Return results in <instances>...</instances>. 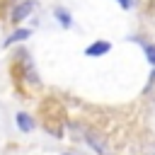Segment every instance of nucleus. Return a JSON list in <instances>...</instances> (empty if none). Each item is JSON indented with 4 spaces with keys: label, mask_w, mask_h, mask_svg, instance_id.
Returning a JSON list of instances; mask_svg holds the SVG:
<instances>
[{
    "label": "nucleus",
    "mask_w": 155,
    "mask_h": 155,
    "mask_svg": "<svg viewBox=\"0 0 155 155\" xmlns=\"http://www.w3.org/2000/svg\"><path fill=\"white\" fill-rule=\"evenodd\" d=\"M34 7H36V2H34V0H24L22 5H17V7H15V12H12V19H15V22L24 19V17H27V15H29Z\"/></svg>",
    "instance_id": "1"
},
{
    "label": "nucleus",
    "mask_w": 155,
    "mask_h": 155,
    "mask_svg": "<svg viewBox=\"0 0 155 155\" xmlns=\"http://www.w3.org/2000/svg\"><path fill=\"white\" fill-rule=\"evenodd\" d=\"M109 48H111L109 41H94V44H90V46L85 48V53H87V56H102V53H107Z\"/></svg>",
    "instance_id": "2"
},
{
    "label": "nucleus",
    "mask_w": 155,
    "mask_h": 155,
    "mask_svg": "<svg viewBox=\"0 0 155 155\" xmlns=\"http://www.w3.org/2000/svg\"><path fill=\"white\" fill-rule=\"evenodd\" d=\"M29 34H31L29 29H17V31H15V34H12V36H10V39L5 41V46H12V44H17V41H22V39H27Z\"/></svg>",
    "instance_id": "3"
},
{
    "label": "nucleus",
    "mask_w": 155,
    "mask_h": 155,
    "mask_svg": "<svg viewBox=\"0 0 155 155\" xmlns=\"http://www.w3.org/2000/svg\"><path fill=\"white\" fill-rule=\"evenodd\" d=\"M17 126H19L22 131H31V119H29L27 114H17Z\"/></svg>",
    "instance_id": "4"
},
{
    "label": "nucleus",
    "mask_w": 155,
    "mask_h": 155,
    "mask_svg": "<svg viewBox=\"0 0 155 155\" xmlns=\"http://www.w3.org/2000/svg\"><path fill=\"white\" fill-rule=\"evenodd\" d=\"M56 17L61 19V24H63V27H70V17H68V12H65V10H56Z\"/></svg>",
    "instance_id": "5"
},
{
    "label": "nucleus",
    "mask_w": 155,
    "mask_h": 155,
    "mask_svg": "<svg viewBox=\"0 0 155 155\" xmlns=\"http://www.w3.org/2000/svg\"><path fill=\"white\" fill-rule=\"evenodd\" d=\"M145 56H148V61L155 65V46H145Z\"/></svg>",
    "instance_id": "6"
},
{
    "label": "nucleus",
    "mask_w": 155,
    "mask_h": 155,
    "mask_svg": "<svg viewBox=\"0 0 155 155\" xmlns=\"http://www.w3.org/2000/svg\"><path fill=\"white\" fill-rule=\"evenodd\" d=\"M119 5H121V7H126V10H128V7H131V0H119Z\"/></svg>",
    "instance_id": "7"
}]
</instances>
